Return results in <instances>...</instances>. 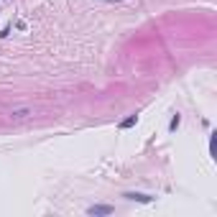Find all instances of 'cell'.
Masks as SVG:
<instances>
[{
	"mask_svg": "<svg viewBox=\"0 0 217 217\" xmlns=\"http://www.w3.org/2000/svg\"><path fill=\"white\" fill-rule=\"evenodd\" d=\"M112 207H89V215H110Z\"/></svg>",
	"mask_w": 217,
	"mask_h": 217,
	"instance_id": "6da1fadb",
	"label": "cell"
},
{
	"mask_svg": "<svg viewBox=\"0 0 217 217\" xmlns=\"http://www.w3.org/2000/svg\"><path fill=\"white\" fill-rule=\"evenodd\" d=\"M125 197H130V199H138V202H151V197H148V194H125Z\"/></svg>",
	"mask_w": 217,
	"mask_h": 217,
	"instance_id": "7a4b0ae2",
	"label": "cell"
},
{
	"mask_svg": "<svg viewBox=\"0 0 217 217\" xmlns=\"http://www.w3.org/2000/svg\"><path fill=\"white\" fill-rule=\"evenodd\" d=\"M136 120H138L136 115H130L128 120H123V123H120V128H130V125H136Z\"/></svg>",
	"mask_w": 217,
	"mask_h": 217,
	"instance_id": "3957f363",
	"label": "cell"
}]
</instances>
